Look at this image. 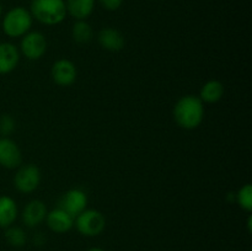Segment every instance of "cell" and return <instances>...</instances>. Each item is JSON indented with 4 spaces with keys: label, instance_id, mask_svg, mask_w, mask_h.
Returning a JSON list of instances; mask_svg holds the SVG:
<instances>
[{
    "label": "cell",
    "instance_id": "cell-1",
    "mask_svg": "<svg viewBox=\"0 0 252 251\" xmlns=\"http://www.w3.org/2000/svg\"><path fill=\"white\" fill-rule=\"evenodd\" d=\"M204 106L198 96H182L174 107V118L184 129H194L202 123Z\"/></svg>",
    "mask_w": 252,
    "mask_h": 251
},
{
    "label": "cell",
    "instance_id": "cell-2",
    "mask_svg": "<svg viewBox=\"0 0 252 251\" xmlns=\"http://www.w3.org/2000/svg\"><path fill=\"white\" fill-rule=\"evenodd\" d=\"M32 17L47 26H56L65 20V0H32L30 7Z\"/></svg>",
    "mask_w": 252,
    "mask_h": 251
},
{
    "label": "cell",
    "instance_id": "cell-3",
    "mask_svg": "<svg viewBox=\"0 0 252 251\" xmlns=\"http://www.w3.org/2000/svg\"><path fill=\"white\" fill-rule=\"evenodd\" d=\"M32 22H33V17L30 10L24 6H15L2 16L1 27L7 37L17 38L30 32Z\"/></svg>",
    "mask_w": 252,
    "mask_h": 251
},
{
    "label": "cell",
    "instance_id": "cell-4",
    "mask_svg": "<svg viewBox=\"0 0 252 251\" xmlns=\"http://www.w3.org/2000/svg\"><path fill=\"white\" fill-rule=\"evenodd\" d=\"M76 229L84 236H97L105 230L106 219L96 209H85L74 219Z\"/></svg>",
    "mask_w": 252,
    "mask_h": 251
},
{
    "label": "cell",
    "instance_id": "cell-5",
    "mask_svg": "<svg viewBox=\"0 0 252 251\" xmlns=\"http://www.w3.org/2000/svg\"><path fill=\"white\" fill-rule=\"evenodd\" d=\"M21 53L30 61H38L47 52V39L43 33L38 31H30L22 36Z\"/></svg>",
    "mask_w": 252,
    "mask_h": 251
},
{
    "label": "cell",
    "instance_id": "cell-6",
    "mask_svg": "<svg viewBox=\"0 0 252 251\" xmlns=\"http://www.w3.org/2000/svg\"><path fill=\"white\" fill-rule=\"evenodd\" d=\"M41 182V171L33 164L19 166L16 175L14 177L15 188L22 193H31Z\"/></svg>",
    "mask_w": 252,
    "mask_h": 251
},
{
    "label": "cell",
    "instance_id": "cell-7",
    "mask_svg": "<svg viewBox=\"0 0 252 251\" xmlns=\"http://www.w3.org/2000/svg\"><path fill=\"white\" fill-rule=\"evenodd\" d=\"M22 154L19 145L9 137H0V166L16 169L21 165Z\"/></svg>",
    "mask_w": 252,
    "mask_h": 251
},
{
    "label": "cell",
    "instance_id": "cell-8",
    "mask_svg": "<svg viewBox=\"0 0 252 251\" xmlns=\"http://www.w3.org/2000/svg\"><path fill=\"white\" fill-rule=\"evenodd\" d=\"M59 207L75 219L88 207V196L83 189L71 188L64 194Z\"/></svg>",
    "mask_w": 252,
    "mask_h": 251
},
{
    "label": "cell",
    "instance_id": "cell-9",
    "mask_svg": "<svg viewBox=\"0 0 252 251\" xmlns=\"http://www.w3.org/2000/svg\"><path fill=\"white\" fill-rule=\"evenodd\" d=\"M52 79L59 86H70L78 76V70L69 59H59L52 65Z\"/></svg>",
    "mask_w": 252,
    "mask_h": 251
},
{
    "label": "cell",
    "instance_id": "cell-10",
    "mask_svg": "<svg viewBox=\"0 0 252 251\" xmlns=\"http://www.w3.org/2000/svg\"><path fill=\"white\" fill-rule=\"evenodd\" d=\"M47 207L39 199H32L25 206L22 211V221L29 228L38 226L43 220H46L47 217Z\"/></svg>",
    "mask_w": 252,
    "mask_h": 251
},
{
    "label": "cell",
    "instance_id": "cell-11",
    "mask_svg": "<svg viewBox=\"0 0 252 251\" xmlns=\"http://www.w3.org/2000/svg\"><path fill=\"white\" fill-rule=\"evenodd\" d=\"M46 221L52 231L58 234L68 233L74 226V218L61 207L47 213Z\"/></svg>",
    "mask_w": 252,
    "mask_h": 251
},
{
    "label": "cell",
    "instance_id": "cell-12",
    "mask_svg": "<svg viewBox=\"0 0 252 251\" xmlns=\"http://www.w3.org/2000/svg\"><path fill=\"white\" fill-rule=\"evenodd\" d=\"M20 52L15 44L9 42L0 43V74H9L17 66Z\"/></svg>",
    "mask_w": 252,
    "mask_h": 251
},
{
    "label": "cell",
    "instance_id": "cell-13",
    "mask_svg": "<svg viewBox=\"0 0 252 251\" xmlns=\"http://www.w3.org/2000/svg\"><path fill=\"white\" fill-rule=\"evenodd\" d=\"M98 43L103 49L110 52H118L125 47V37L113 27H105L98 32Z\"/></svg>",
    "mask_w": 252,
    "mask_h": 251
},
{
    "label": "cell",
    "instance_id": "cell-14",
    "mask_svg": "<svg viewBox=\"0 0 252 251\" xmlns=\"http://www.w3.org/2000/svg\"><path fill=\"white\" fill-rule=\"evenodd\" d=\"M19 214L17 204L11 197L0 196V228H9L15 223Z\"/></svg>",
    "mask_w": 252,
    "mask_h": 251
},
{
    "label": "cell",
    "instance_id": "cell-15",
    "mask_svg": "<svg viewBox=\"0 0 252 251\" xmlns=\"http://www.w3.org/2000/svg\"><path fill=\"white\" fill-rule=\"evenodd\" d=\"M66 12L75 20H86L95 9V0H65Z\"/></svg>",
    "mask_w": 252,
    "mask_h": 251
},
{
    "label": "cell",
    "instance_id": "cell-16",
    "mask_svg": "<svg viewBox=\"0 0 252 251\" xmlns=\"http://www.w3.org/2000/svg\"><path fill=\"white\" fill-rule=\"evenodd\" d=\"M224 95V85L219 80H209L202 86L198 97L202 102L216 103L221 100Z\"/></svg>",
    "mask_w": 252,
    "mask_h": 251
},
{
    "label": "cell",
    "instance_id": "cell-17",
    "mask_svg": "<svg viewBox=\"0 0 252 251\" xmlns=\"http://www.w3.org/2000/svg\"><path fill=\"white\" fill-rule=\"evenodd\" d=\"M71 37L76 43L88 44L94 37L93 27L89 22H86V20H76L71 27Z\"/></svg>",
    "mask_w": 252,
    "mask_h": 251
},
{
    "label": "cell",
    "instance_id": "cell-18",
    "mask_svg": "<svg viewBox=\"0 0 252 251\" xmlns=\"http://www.w3.org/2000/svg\"><path fill=\"white\" fill-rule=\"evenodd\" d=\"M5 239H6L7 243L11 246H15V248H21L26 244L27 236L26 233L22 228L20 226H9L5 230Z\"/></svg>",
    "mask_w": 252,
    "mask_h": 251
},
{
    "label": "cell",
    "instance_id": "cell-19",
    "mask_svg": "<svg viewBox=\"0 0 252 251\" xmlns=\"http://www.w3.org/2000/svg\"><path fill=\"white\" fill-rule=\"evenodd\" d=\"M236 202L239 206L246 212H251L252 209V187L251 185H245L241 187L236 193Z\"/></svg>",
    "mask_w": 252,
    "mask_h": 251
},
{
    "label": "cell",
    "instance_id": "cell-20",
    "mask_svg": "<svg viewBox=\"0 0 252 251\" xmlns=\"http://www.w3.org/2000/svg\"><path fill=\"white\" fill-rule=\"evenodd\" d=\"M15 127H16V123H15L12 116L2 115L0 117V134H1V137H9L15 130Z\"/></svg>",
    "mask_w": 252,
    "mask_h": 251
},
{
    "label": "cell",
    "instance_id": "cell-21",
    "mask_svg": "<svg viewBox=\"0 0 252 251\" xmlns=\"http://www.w3.org/2000/svg\"><path fill=\"white\" fill-rule=\"evenodd\" d=\"M101 6L107 11H117L123 4V0H98Z\"/></svg>",
    "mask_w": 252,
    "mask_h": 251
},
{
    "label": "cell",
    "instance_id": "cell-22",
    "mask_svg": "<svg viewBox=\"0 0 252 251\" xmlns=\"http://www.w3.org/2000/svg\"><path fill=\"white\" fill-rule=\"evenodd\" d=\"M88 251H105V250L101 248H91V249H89Z\"/></svg>",
    "mask_w": 252,
    "mask_h": 251
},
{
    "label": "cell",
    "instance_id": "cell-23",
    "mask_svg": "<svg viewBox=\"0 0 252 251\" xmlns=\"http://www.w3.org/2000/svg\"><path fill=\"white\" fill-rule=\"evenodd\" d=\"M1 15H2V5L1 2H0V17H1Z\"/></svg>",
    "mask_w": 252,
    "mask_h": 251
}]
</instances>
